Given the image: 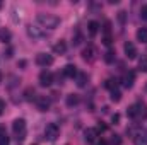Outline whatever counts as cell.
Returning a JSON list of instances; mask_svg holds the SVG:
<instances>
[{
  "instance_id": "5",
  "label": "cell",
  "mask_w": 147,
  "mask_h": 145,
  "mask_svg": "<svg viewBox=\"0 0 147 145\" xmlns=\"http://www.w3.org/2000/svg\"><path fill=\"white\" fill-rule=\"evenodd\" d=\"M51 84H53V73L48 72V70H43V72L39 73V85L50 87Z\"/></svg>"
},
{
  "instance_id": "16",
  "label": "cell",
  "mask_w": 147,
  "mask_h": 145,
  "mask_svg": "<svg viewBox=\"0 0 147 145\" xmlns=\"http://www.w3.org/2000/svg\"><path fill=\"white\" fill-rule=\"evenodd\" d=\"M53 51L58 53V55H63V53L67 51V44H65V41H58V43L53 46Z\"/></svg>"
},
{
  "instance_id": "6",
  "label": "cell",
  "mask_w": 147,
  "mask_h": 145,
  "mask_svg": "<svg viewBox=\"0 0 147 145\" xmlns=\"http://www.w3.org/2000/svg\"><path fill=\"white\" fill-rule=\"evenodd\" d=\"M36 63L39 67H50L53 63V56L51 55H46V53H39L36 56Z\"/></svg>"
},
{
  "instance_id": "10",
  "label": "cell",
  "mask_w": 147,
  "mask_h": 145,
  "mask_svg": "<svg viewBox=\"0 0 147 145\" xmlns=\"http://www.w3.org/2000/svg\"><path fill=\"white\" fill-rule=\"evenodd\" d=\"M36 106L39 111H48V108H50V99L46 96H39V97H36Z\"/></svg>"
},
{
  "instance_id": "25",
  "label": "cell",
  "mask_w": 147,
  "mask_h": 145,
  "mask_svg": "<svg viewBox=\"0 0 147 145\" xmlns=\"http://www.w3.org/2000/svg\"><path fill=\"white\" fill-rule=\"evenodd\" d=\"M139 68H140L142 72H147V58H146V56L139 60Z\"/></svg>"
},
{
  "instance_id": "12",
  "label": "cell",
  "mask_w": 147,
  "mask_h": 145,
  "mask_svg": "<svg viewBox=\"0 0 147 145\" xmlns=\"http://www.w3.org/2000/svg\"><path fill=\"white\" fill-rule=\"evenodd\" d=\"M75 82H77L79 87H86L87 82H89V75H87L86 72H79L77 75H75Z\"/></svg>"
},
{
  "instance_id": "17",
  "label": "cell",
  "mask_w": 147,
  "mask_h": 145,
  "mask_svg": "<svg viewBox=\"0 0 147 145\" xmlns=\"http://www.w3.org/2000/svg\"><path fill=\"white\" fill-rule=\"evenodd\" d=\"M77 104H79V96H77V94L67 96V106H69V108H74V106H77Z\"/></svg>"
},
{
  "instance_id": "20",
  "label": "cell",
  "mask_w": 147,
  "mask_h": 145,
  "mask_svg": "<svg viewBox=\"0 0 147 145\" xmlns=\"http://www.w3.org/2000/svg\"><path fill=\"white\" fill-rule=\"evenodd\" d=\"M87 28H89V34H91V36H96V33H98V29H99V24H98L96 21H91V22L87 24Z\"/></svg>"
},
{
  "instance_id": "9",
  "label": "cell",
  "mask_w": 147,
  "mask_h": 145,
  "mask_svg": "<svg viewBox=\"0 0 147 145\" xmlns=\"http://www.w3.org/2000/svg\"><path fill=\"white\" fill-rule=\"evenodd\" d=\"M134 80H135V73L132 70L125 72V75H123V87L125 89H132L134 87Z\"/></svg>"
},
{
  "instance_id": "14",
  "label": "cell",
  "mask_w": 147,
  "mask_h": 145,
  "mask_svg": "<svg viewBox=\"0 0 147 145\" xmlns=\"http://www.w3.org/2000/svg\"><path fill=\"white\" fill-rule=\"evenodd\" d=\"M77 73H79V72H77V67H75V65H72V63L65 65V68H63V75H65V77H70V79H74Z\"/></svg>"
},
{
  "instance_id": "15",
  "label": "cell",
  "mask_w": 147,
  "mask_h": 145,
  "mask_svg": "<svg viewBox=\"0 0 147 145\" xmlns=\"http://www.w3.org/2000/svg\"><path fill=\"white\" fill-rule=\"evenodd\" d=\"M10 38H12V34L7 28H0V43H9Z\"/></svg>"
},
{
  "instance_id": "31",
  "label": "cell",
  "mask_w": 147,
  "mask_h": 145,
  "mask_svg": "<svg viewBox=\"0 0 147 145\" xmlns=\"http://www.w3.org/2000/svg\"><path fill=\"white\" fill-rule=\"evenodd\" d=\"M111 119H113V123H118V121H120V114H113Z\"/></svg>"
},
{
  "instance_id": "19",
  "label": "cell",
  "mask_w": 147,
  "mask_h": 145,
  "mask_svg": "<svg viewBox=\"0 0 147 145\" xmlns=\"http://www.w3.org/2000/svg\"><path fill=\"white\" fill-rule=\"evenodd\" d=\"M28 34L33 36V38H39L43 34V31H39V28H36V26H29L28 28Z\"/></svg>"
},
{
  "instance_id": "28",
  "label": "cell",
  "mask_w": 147,
  "mask_h": 145,
  "mask_svg": "<svg viewBox=\"0 0 147 145\" xmlns=\"http://www.w3.org/2000/svg\"><path fill=\"white\" fill-rule=\"evenodd\" d=\"M0 145H9V137L7 135H0Z\"/></svg>"
},
{
  "instance_id": "24",
  "label": "cell",
  "mask_w": 147,
  "mask_h": 145,
  "mask_svg": "<svg viewBox=\"0 0 147 145\" xmlns=\"http://www.w3.org/2000/svg\"><path fill=\"white\" fill-rule=\"evenodd\" d=\"M105 85H106L110 91H115V89H116V80H113V79H108V80L105 82Z\"/></svg>"
},
{
  "instance_id": "26",
  "label": "cell",
  "mask_w": 147,
  "mask_h": 145,
  "mask_svg": "<svg viewBox=\"0 0 147 145\" xmlns=\"http://www.w3.org/2000/svg\"><path fill=\"white\" fill-rule=\"evenodd\" d=\"M111 145H121V138H120V135H113L110 140Z\"/></svg>"
},
{
  "instance_id": "35",
  "label": "cell",
  "mask_w": 147,
  "mask_h": 145,
  "mask_svg": "<svg viewBox=\"0 0 147 145\" xmlns=\"http://www.w3.org/2000/svg\"><path fill=\"white\" fill-rule=\"evenodd\" d=\"M0 9H2V2H0Z\"/></svg>"
},
{
  "instance_id": "3",
  "label": "cell",
  "mask_w": 147,
  "mask_h": 145,
  "mask_svg": "<svg viewBox=\"0 0 147 145\" xmlns=\"http://www.w3.org/2000/svg\"><path fill=\"white\" fill-rule=\"evenodd\" d=\"M12 132H14V135H16V138L17 140H24L26 138V121L22 119V118H17L14 123H12Z\"/></svg>"
},
{
  "instance_id": "8",
  "label": "cell",
  "mask_w": 147,
  "mask_h": 145,
  "mask_svg": "<svg viewBox=\"0 0 147 145\" xmlns=\"http://www.w3.org/2000/svg\"><path fill=\"white\" fill-rule=\"evenodd\" d=\"M82 58L86 60V62H94L96 60V48L94 46H87V48H84V51H82Z\"/></svg>"
},
{
  "instance_id": "30",
  "label": "cell",
  "mask_w": 147,
  "mask_h": 145,
  "mask_svg": "<svg viewBox=\"0 0 147 145\" xmlns=\"http://www.w3.org/2000/svg\"><path fill=\"white\" fill-rule=\"evenodd\" d=\"M3 111H5V103L0 99V114H3Z\"/></svg>"
},
{
  "instance_id": "23",
  "label": "cell",
  "mask_w": 147,
  "mask_h": 145,
  "mask_svg": "<svg viewBox=\"0 0 147 145\" xmlns=\"http://www.w3.org/2000/svg\"><path fill=\"white\" fill-rule=\"evenodd\" d=\"M120 99H121V94H120V91H118V89L111 91V101H113V103H120Z\"/></svg>"
},
{
  "instance_id": "33",
  "label": "cell",
  "mask_w": 147,
  "mask_h": 145,
  "mask_svg": "<svg viewBox=\"0 0 147 145\" xmlns=\"http://www.w3.org/2000/svg\"><path fill=\"white\" fill-rule=\"evenodd\" d=\"M0 82H2V73H0Z\"/></svg>"
},
{
  "instance_id": "22",
  "label": "cell",
  "mask_w": 147,
  "mask_h": 145,
  "mask_svg": "<svg viewBox=\"0 0 147 145\" xmlns=\"http://www.w3.org/2000/svg\"><path fill=\"white\" fill-rule=\"evenodd\" d=\"M105 62H106V63H113V62H115V51H113V50H108V51L105 53Z\"/></svg>"
},
{
  "instance_id": "21",
  "label": "cell",
  "mask_w": 147,
  "mask_h": 145,
  "mask_svg": "<svg viewBox=\"0 0 147 145\" xmlns=\"http://www.w3.org/2000/svg\"><path fill=\"white\" fill-rule=\"evenodd\" d=\"M24 97H26L28 101H33V99H36V97H34V89H33V87H28V89L24 91Z\"/></svg>"
},
{
  "instance_id": "32",
  "label": "cell",
  "mask_w": 147,
  "mask_h": 145,
  "mask_svg": "<svg viewBox=\"0 0 147 145\" xmlns=\"http://www.w3.org/2000/svg\"><path fill=\"white\" fill-rule=\"evenodd\" d=\"M98 145H108V142H106V140H101V142H99Z\"/></svg>"
},
{
  "instance_id": "34",
  "label": "cell",
  "mask_w": 147,
  "mask_h": 145,
  "mask_svg": "<svg viewBox=\"0 0 147 145\" xmlns=\"http://www.w3.org/2000/svg\"><path fill=\"white\" fill-rule=\"evenodd\" d=\"M146 92H147V84H146Z\"/></svg>"
},
{
  "instance_id": "2",
  "label": "cell",
  "mask_w": 147,
  "mask_h": 145,
  "mask_svg": "<svg viewBox=\"0 0 147 145\" xmlns=\"http://www.w3.org/2000/svg\"><path fill=\"white\" fill-rule=\"evenodd\" d=\"M127 114L134 119H140V118H147V106L142 103H135L127 109Z\"/></svg>"
},
{
  "instance_id": "18",
  "label": "cell",
  "mask_w": 147,
  "mask_h": 145,
  "mask_svg": "<svg viewBox=\"0 0 147 145\" xmlns=\"http://www.w3.org/2000/svg\"><path fill=\"white\" fill-rule=\"evenodd\" d=\"M137 39L142 41V43H147V28H139V31H137Z\"/></svg>"
},
{
  "instance_id": "13",
  "label": "cell",
  "mask_w": 147,
  "mask_h": 145,
  "mask_svg": "<svg viewBox=\"0 0 147 145\" xmlns=\"http://www.w3.org/2000/svg\"><path fill=\"white\" fill-rule=\"evenodd\" d=\"M134 142H135V145H147V130L134 135Z\"/></svg>"
},
{
  "instance_id": "29",
  "label": "cell",
  "mask_w": 147,
  "mask_h": 145,
  "mask_svg": "<svg viewBox=\"0 0 147 145\" xmlns=\"http://www.w3.org/2000/svg\"><path fill=\"white\" fill-rule=\"evenodd\" d=\"M140 15H142V19H146L147 21V5H142V9H140Z\"/></svg>"
},
{
  "instance_id": "4",
  "label": "cell",
  "mask_w": 147,
  "mask_h": 145,
  "mask_svg": "<svg viewBox=\"0 0 147 145\" xmlns=\"http://www.w3.org/2000/svg\"><path fill=\"white\" fill-rule=\"evenodd\" d=\"M58 137H60V128H58V125H55V123L46 125V128H45V138L50 140V142H55Z\"/></svg>"
},
{
  "instance_id": "11",
  "label": "cell",
  "mask_w": 147,
  "mask_h": 145,
  "mask_svg": "<svg viewBox=\"0 0 147 145\" xmlns=\"http://www.w3.org/2000/svg\"><path fill=\"white\" fill-rule=\"evenodd\" d=\"M96 137H98V130H96V128H87V130L84 132V140H86L87 144L96 142Z\"/></svg>"
},
{
  "instance_id": "27",
  "label": "cell",
  "mask_w": 147,
  "mask_h": 145,
  "mask_svg": "<svg viewBox=\"0 0 147 145\" xmlns=\"http://www.w3.org/2000/svg\"><path fill=\"white\" fill-rule=\"evenodd\" d=\"M125 14H127L125 10H120V12H118V21H120L121 24H125Z\"/></svg>"
},
{
  "instance_id": "1",
  "label": "cell",
  "mask_w": 147,
  "mask_h": 145,
  "mask_svg": "<svg viewBox=\"0 0 147 145\" xmlns=\"http://www.w3.org/2000/svg\"><path fill=\"white\" fill-rule=\"evenodd\" d=\"M36 21L46 29H55L60 24V19L57 15H51V14H38Z\"/></svg>"
},
{
  "instance_id": "7",
  "label": "cell",
  "mask_w": 147,
  "mask_h": 145,
  "mask_svg": "<svg viewBox=\"0 0 147 145\" xmlns=\"http://www.w3.org/2000/svg\"><path fill=\"white\" fill-rule=\"evenodd\" d=\"M123 50H125V55H127V58H130V60L137 58V48H135V44H134V43L127 41V43H125V46H123Z\"/></svg>"
}]
</instances>
